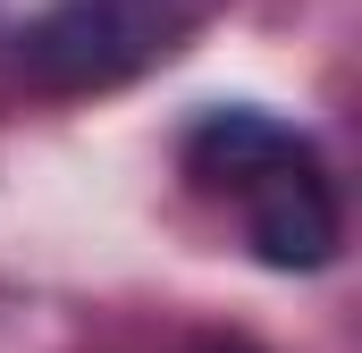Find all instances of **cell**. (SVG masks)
<instances>
[{"label":"cell","instance_id":"1","mask_svg":"<svg viewBox=\"0 0 362 353\" xmlns=\"http://www.w3.org/2000/svg\"><path fill=\"white\" fill-rule=\"evenodd\" d=\"M152 51H160V25L135 0H59L17 34V68L51 92H101L135 76Z\"/></svg>","mask_w":362,"mask_h":353},{"label":"cell","instance_id":"2","mask_svg":"<svg viewBox=\"0 0 362 353\" xmlns=\"http://www.w3.org/2000/svg\"><path fill=\"white\" fill-rule=\"evenodd\" d=\"M236 210H245V244H253L262 269H329L337 261L346 227H337V193H329L320 160L262 176L253 193H236Z\"/></svg>","mask_w":362,"mask_h":353},{"label":"cell","instance_id":"3","mask_svg":"<svg viewBox=\"0 0 362 353\" xmlns=\"http://www.w3.org/2000/svg\"><path fill=\"white\" fill-rule=\"evenodd\" d=\"M295 160H312V143L286 126V118H270V109H211L194 135H185V176L202 185V193H253L262 176L295 169Z\"/></svg>","mask_w":362,"mask_h":353},{"label":"cell","instance_id":"4","mask_svg":"<svg viewBox=\"0 0 362 353\" xmlns=\"http://www.w3.org/2000/svg\"><path fill=\"white\" fill-rule=\"evenodd\" d=\"M194 353H253V345H245V337H202Z\"/></svg>","mask_w":362,"mask_h":353}]
</instances>
